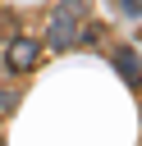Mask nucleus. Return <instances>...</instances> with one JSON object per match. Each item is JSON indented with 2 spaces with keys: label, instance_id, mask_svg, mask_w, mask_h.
Masks as SVG:
<instances>
[{
  "label": "nucleus",
  "instance_id": "4",
  "mask_svg": "<svg viewBox=\"0 0 142 146\" xmlns=\"http://www.w3.org/2000/svg\"><path fill=\"white\" fill-rule=\"evenodd\" d=\"M9 105H14V96H9V91H0V110H9Z\"/></svg>",
  "mask_w": 142,
  "mask_h": 146
},
{
  "label": "nucleus",
  "instance_id": "1",
  "mask_svg": "<svg viewBox=\"0 0 142 146\" xmlns=\"http://www.w3.org/2000/svg\"><path fill=\"white\" fill-rule=\"evenodd\" d=\"M82 18H87V0H60L50 9V23H46V46L50 50H73L82 41Z\"/></svg>",
  "mask_w": 142,
  "mask_h": 146
},
{
  "label": "nucleus",
  "instance_id": "2",
  "mask_svg": "<svg viewBox=\"0 0 142 146\" xmlns=\"http://www.w3.org/2000/svg\"><path fill=\"white\" fill-rule=\"evenodd\" d=\"M37 59H41V41H32V36H14L5 46V68L9 73H32Z\"/></svg>",
  "mask_w": 142,
  "mask_h": 146
},
{
  "label": "nucleus",
  "instance_id": "3",
  "mask_svg": "<svg viewBox=\"0 0 142 146\" xmlns=\"http://www.w3.org/2000/svg\"><path fill=\"white\" fill-rule=\"evenodd\" d=\"M115 68L124 73V82L128 87H142V64H137V55L124 46V50H115Z\"/></svg>",
  "mask_w": 142,
  "mask_h": 146
}]
</instances>
